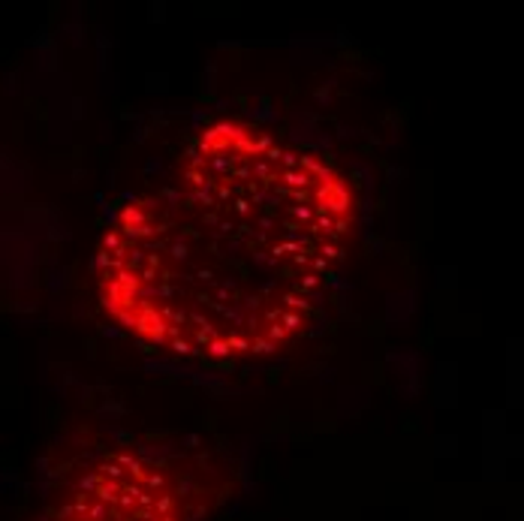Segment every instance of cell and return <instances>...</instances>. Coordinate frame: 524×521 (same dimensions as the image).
Segmentation results:
<instances>
[{"label":"cell","instance_id":"7a4b0ae2","mask_svg":"<svg viewBox=\"0 0 524 521\" xmlns=\"http://www.w3.org/2000/svg\"><path fill=\"white\" fill-rule=\"evenodd\" d=\"M187 494L160 461L106 455L69 491L51 521H184Z\"/></svg>","mask_w":524,"mask_h":521},{"label":"cell","instance_id":"6da1fadb","mask_svg":"<svg viewBox=\"0 0 524 521\" xmlns=\"http://www.w3.org/2000/svg\"><path fill=\"white\" fill-rule=\"evenodd\" d=\"M356 220L340 169L220 118L196 133L169 184L115 211L97 250L99 304L154 350L271 356L310 326Z\"/></svg>","mask_w":524,"mask_h":521}]
</instances>
